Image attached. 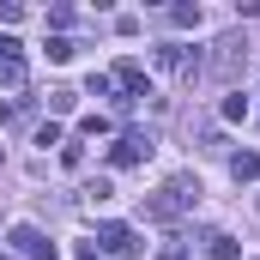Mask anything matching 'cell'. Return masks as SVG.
Listing matches in <instances>:
<instances>
[{
  "label": "cell",
  "instance_id": "obj_20",
  "mask_svg": "<svg viewBox=\"0 0 260 260\" xmlns=\"http://www.w3.org/2000/svg\"><path fill=\"white\" fill-rule=\"evenodd\" d=\"M6 55H18V43H12V37H0V61H6Z\"/></svg>",
  "mask_w": 260,
  "mask_h": 260
},
{
  "label": "cell",
  "instance_id": "obj_17",
  "mask_svg": "<svg viewBox=\"0 0 260 260\" xmlns=\"http://www.w3.org/2000/svg\"><path fill=\"white\" fill-rule=\"evenodd\" d=\"M248 115V97H224V121H242Z\"/></svg>",
  "mask_w": 260,
  "mask_h": 260
},
{
  "label": "cell",
  "instance_id": "obj_12",
  "mask_svg": "<svg viewBox=\"0 0 260 260\" xmlns=\"http://www.w3.org/2000/svg\"><path fill=\"white\" fill-rule=\"evenodd\" d=\"M109 194H115V182H109V176H91V182H85V200H91V206H103Z\"/></svg>",
  "mask_w": 260,
  "mask_h": 260
},
{
  "label": "cell",
  "instance_id": "obj_14",
  "mask_svg": "<svg viewBox=\"0 0 260 260\" xmlns=\"http://www.w3.org/2000/svg\"><path fill=\"white\" fill-rule=\"evenodd\" d=\"M85 85H91V97H115V79H109V73H91Z\"/></svg>",
  "mask_w": 260,
  "mask_h": 260
},
{
  "label": "cell",
  "instance_id": "obj_7",
  "mask_svg": "<svg viewBox=\"0 0 260 260\" xmlns=\"http://www.w3.org/2000/svg\"><path fill=\"white\" fill-rule=\"evenodd\" d=\"M206 254L212 260H242V242H236L230 230H212V236H206Z\"/></svg>",
  "mask_w": 260,
  "mask_h": 260
},
{
  "label": "cell",
  "instance_id": "obj_4",
  "mask_svg": "<svg viewBox=\"0 0 260 260\" xmlns=\"http://www.w3.org/2000/svg\"><path fill=\"white\" fill-rule=\"evenodd\" d=\"M97 254H115V260H139L145 254V236L133 224H97Z\"/></svg>",
  "mask_w": 260,
  "mask_h": 260
},
{
  "label": "cell",
  "instance_id": "obj_5",
  "mask_svg": "<svg viewBox=\"0 0 260 260\" xmlns=\"http://www.w3.org/2000/svg\"><path fill=\"white\" fill-rule=\"evenodd\" d=\"M157 145H151V133H139V127H127V133H115V145H109V164L115 170H133V164H145Z\"/></svg>",
  "mask_w": 260,
  "mask_h": 260
},
{
  "label": "cell",
  "instance_id": "obj_18",
  "mask_svg": "<svg viewBox=\"0 0 260 260\" xmlns=\"http://www.w3.org/2000/svg\"><path fill=\"white\" fill-rule=\"evenodd\" d=\"M18 18H24V6L18 0H0V24H18Z\"/></svg>",
  "mask_w": 260,
  "mask_h": 260
},
{
  "label": "cell",
  "instance_id": "obj_16",
  "mask_svg": "<svg viewBox=\"0 0 260 260\" xmlns=\"http://www.w3.org/2000/svg\"><path fill=\"white\" fill-rule=\"evenodd\" d=\"M182 254H188V248H182V236L170 230V236H164V248H157V260H182Z\"/></svg>",
  "mask_w": 260,
  "mask_h": 260
},
{
  "label": "cell",
  "instance_id": "obj_13",
  "mask_svg": "<svg viewBox=\"0 0 260 260\" xmlns=\"http://www.w3.org/2000/svg\"><path fill=\"white\" fill-rule=\"evenodd\" d=\"M79 133H85V139H103V133H109V115H85Z\"/></svg>",
  "mask_w": 260,
  "mask_h": 260
},
{
  "label": "cell",
  "instance_id": "obj_15",
  "mask_svg": "<svg viewBox=\"0 0 260 260\" xmlns=\"http://www.w3.org/2000/svg\"><path fill=\"white\" fill-rule=\"evenodd\" d=\"M43 49H49V61H73V43H67V37H49Z\"/></svg>",
  "mask_w": 260,
  "mask_h": 260
},
{
  "label": "cell",
  "instance_id": "obj_11",
  "mask_svg": "<svg viewBox=\"0 0 260 260\" xmlns=\"http://www.w3.org/2000/svg\"><path fill=\"white\" fill-rule=\"evenodd\" d=\"M170 24L194 30V24H200V0H182V6H170Z\"/></svg>",
  "mask_w": 260,
  "mask_h": 260
},
{
  "label": "cell",
  "instance_id": "obj_1",
  "mask_svg": "<svg viewBox=\"0 0 260 260\" xmlns=\"http://www.w3.org/2000/svg\"><path fill=\"white\" fill-rule=\"evenodd\" d=\"M188 206H200V182L182 170V176H170L157 194H145V218H157V224H176Z\"/></svg>",
  "mask_w": 260,
  "mask_h": 260
},
{
  "label": "cell",
  "instance_id": "obj_19",
  "mask_svg": "<svg viewBox=\"0 0 260 260\" xmlns=\"http://www.w3.org/2000/svg\"><path fill=\"white\" fill-rule=\"evenodd\" d=\"M79 260H103V254H97V242H79Z\"/></svg>",
  "mask_w": 260,
  "mask_h": 260
},
{
  "label": "cell",
  "instance_id": "obj_10",
  "mask_svg": "<svg viewBox=\"0 0 260 260\" xmlns=\"http://www.w3.org/2000/svg\"><path fill=\"white\" fill-rule=\"evenodd\" d=\"M43 103H49V115H73V103H79V91H73V85H55V91H49Z\"/></svg>",
  "mask_w": 260,
  "mask_h": 260
},
{
  "label": "cell",
  "instance_id": "obj_9",
  "mask_svg": "<svg viewBox=\"0 0 260 260\" xmlns=\"http://www.w3.org/2000/svg\"><path fill=\"white\" fill-rule=\"evenodd\" d=\"M0 91H24V55H6L0 61Z\"/></svg>",
  "mask_w": 260,
  "mask_h": 260
},
{
  "label": "cell",
  "instance_id": "obj_6",
  "mask_svg": "<svg viewBox=\"0 0 260 260\" xmlns=\"http://www.w3.org/2000/svg\"><path fill=\"white\" fill-rule=\"evenodd\" d=\"M6 242H12V254H18V260H55V254H61L37 224H12V236H6Z\"/></svg>",
  "mask_w": 260,
  "mask_h": 260
},
{
  "label": "cell",
  "instance_id": "obj_21",
  "mask_svg": "<svg viewBox=\"0 0 260 260\" xmlns=\"http://www.w3.org/2000/svg\"><path fill=\"white\" fill-rule=\"evenodd\" d=\"M0 260H18V254H0Z\"/></svg>",
  "mask_w": 260,
  "mask_h": 260
},
{
  "label": "cell",
  "instance_id": "obj_8",
  "mask_svg": "<svg viewBox=\"0 0 260 260\" xmlns=\"http://www.w3.org/2000/svg\"><path fill=\"white\" fill-rule=\"evenodd\" d=\"M230 176L236 182H260V151H230Z\"/></svg>",
  "mask_w": 260,
  "mask_h": 260
},
{
  "label": "cell",
  "instance_id": "obj_3",
  "mask_svg": "<svg viewBox=\"0 0 260 260\" xmlns=\"http://www.w3.org/2000/svg\"><path fill=\"white\" fill-rule=\"evenodd\" d=\"M151 61H157V73H176L182 85H194L200 73H206V55L188 49V43H164V49H151Z\"/></svg>",
  "mask_w": 260,
  "mask_h": 260
},
{
  "label": "cell",
  "instance_id": "obj_2",
  "mask_svg": "<svg viewBox=\"0 0 260 260\" xmlns=\"http://www.w3.org/2000/svg\"><path fill=\"white\" fill-rule=\"evenodd\" d=\"M206 73H218V79L248 73V37H242V30H224V37L212 43V55H206Z\"/></svg>",
  "mask_w": 260,
  "mask_h": 260
}]
</instances>
